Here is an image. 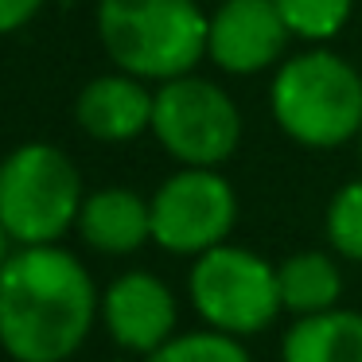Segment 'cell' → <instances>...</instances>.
Segmentation results:
<instances>
[{"mask_svg": "<svg viewBox=\"0 0 362 362\" xmlns=\"http://www.w3.org/2000/svg\"><path fill=\"white\" fill-rule=\"evenodd\" d=\"M98 315V288L74 253L24 245L0 265V346L16 362H66Z\"/></svg>", "mask_w": 362, "mask_h": 362, "instance_id": "obj_1", "label": "cell"}, {"mask_svg": "<svg viewBox=\"0 0 362 362\" xmlns=\"http://www.w3.org/2000/svg\"><path fill=\"white\" fill-rule=\"evenodd\" d=\"M211 20L195 0H98L102 47L125 74L180 78L206 55Z\"/></svg>", "mask_w": 362, "mask_h": 362, "instance_id": "obj_2", "label": "cell"}, {"mask_svg": "<svg viewBox=\"0 0 362 362\" xmlns=\"http://www.w3.org/2000/svg\"><path fill=\"white\" fill-rule=\"evenodd\" d=\"M273 117L308 148H335L362 133V78L335 51H304L273 78Z\"/></svg>", "mask_w": 362, "mask_h": 362, "instance_id": "obj_3", "label": "cell"}, {"mask_svg": "<svg viewBox=\"0 0 362 362\" xmlns=\"http://www.w3.org/2000/svg\"><path fill=\"white\" fill-rule=\"evenodd\" d=\"M82 175L55 144H20L0 160V222L12 242L51 245L78 222Z\"/></svg>", "mask_w": 362, "mask_h": 362, "instance_id": "obj_4", "label": "cell"}, {"mask_svg": "<svg viewBox=\"0 0 362 362\" xmlns=\"http://www.w3.org/2000/svg\"><path fill=\"white\" fill-rule=\"evenodd\" d=\"M152 133L187 168H218L242 141V113L222 86L195 74L168 78L152 102Z\"/></svg>", "mask_w": 362, "mask_h": 362, "instance_id": "obj_5", "label": "cell"}, {"mask_svg": "<svg viewBox=\"0 0 362 362\" xmlns=\"http://www.w3.org/2000/svg\"><path fill=\"white\" fill-rule=\"evenodd\" d=\"M191 300L199 315L226 335H257L284 308L276 269L257 253L226 242L199 253L191 269Z\"/></svg>", "mask_w": 362, "mask_h": 362, "instance_id": "obj_6", "label": "cell"}, {"mask_svg": "<svg viewBox=\"0 0 362 362\" xmlns=\"http://www.w3.org/2000/svg\"><path fill=\"white\" fill-rule=\"evenodd\" d=\"M234 218V187L214 168H183L152 195V242L180 257H199L222 245Z\"/></svg>", "mask_w": 362, "mask_h": 362, "instance_id": "obj_7", "label": "cell"}, {"mask_svg": "<svg viewBox=\"0 0 362 362\" xmlns=\"http://www.w3.org/2000/svg\"><path fill=\"white\" fill-rule=\"evenodd\" d=\"M288 35L292 32L273 0H222L211 16L206 55L226 74H257L281 63Z\"/></svg>", "mask_w": 362, "mask_h": 362, "instance_id": "obj_8", "label": "cell"}, {"mask_svg": "<svg viewBox=\"0 0 362 362\" xmlns=\"http://www.w3.org/2000/svg\"><path fill=\"white\" fill-rule=\"evenodd\" d=\"M105 327L125 351L152 354L175 327V300L152 273H125L105 288Z\"/></svg>", "mask_w": 362, "mask_h": 362, "instance_id": "obj_9", "label": "cell"}, {"mask_svg": "<svg viewBox=\"0 0 362 362\" xmlns=\"http://www.w3.org/2000/svg\"><path fill=\"white\" fill-rule=\"evenodd\" d=\"M152 102L156 90H144L136 74H102L82 86L74 102V121L94 141H133L152 129Z\"/></svg>", "mask_w": 362, "mask_h": 362, "instance_id": "obj_10", "label": "cell"}, {"mask_svg": "<svg viewBox=\"0 0 362 362\" xmlns=\"http://www.w3.org/2000/svg\"><path fill=\"white\" fill-rule=\"evenodd\" d=\"M78 234L90 250L125 257L152 238V203H144L129 187L94 191L90 199H82Z\"/></svg>", "mask_w": 362, "mask_h": 362, "instance_id": "obj_11", "label": "cell"}, {"mask_svg": "<svg viewBox=\"0 0 362 362\" xmlns=\"http://www.w3.org/2000/svg\"><path fill=\"white\" fill-rule=\"evenodd\" d=\"M281 362H362V315L343 308L300 315L281 343Z\"/></svg>", "mask_w": 362, "mask_h": 362, "instance_id": "obj_12", "label": "cell"}, {"mask_svg": "<svg viewBox=\"0 0 362 362\" xmlns=\"http://www.w3.org/2000/svg\"><path fill=\"white\" fill-rule=\"evenodd\" d=\"M276 284H281V304L296 315H315L335 308L339 292H343V276H339L335 261L327 253H296L276 269Z\"/></svg>", "mask_w": 362, "mask_h": 362, "instance_id": "obj_13", "label": "cell"}, {"mask_svg": "<svg viewBox=\"0 0 362 362\" xmlns=\"http://www.w3.org/2000/svg\"><path fill=\"white\" fill-rule=\"evenodd\" d=\"M144 362H250V351L226 331H195V335L168 339Z\"/></svg>", "mask_w": 362, "mask_h": 362, "instance_id": "obj_14", "label": "cell"}, {"mask_svg": "<svg viewBox=\"0 0 362 362\" xmlns=\"http://www.w3.org/2000/svg\"><path fill=\"white\" fill-rule=\"evenodd\" d=\"M273 4L292 35H300V40H331L351 20L354 0H273Z\"/></svg>", "mask_w": 362, "mask_h": 362, "instance_id": "obj_15", "label": "cell"}, {"mask_svg": "<svg viewBox=\"0 0 362 362\" xmlns=\"http://www.w3.org/2000/svg\"><path fill=\"white\" fill-rule=\"evenodd\" d=\"M327 238L343 257L362 261V180L335 191L327 206Z\"/></svg>", "mask_w": 362, "mask_h": 362, "instance_id": "obj_16", "label": "cell"}, {"mask_svg": "<svg viewBox=\"0 0 362 362\" xmlns=\"http://www.w3.org/2000/svg\"><path fill=\"white\" fill-rule=\"evenodd\" d=\"M40 8H43V0H0V35L20 32Z\"/></svg>", "mask_w": 362, "mask_h": 362, "instance_id": "obj_17", "label": "cell"}, {"mask_svg": "<svg viewBox=\"0 0 362 362\" xmlns=\"http://www.w3.org/2000/svg\"><path fill=\"white\" fill-rule=\"evenodd\" d=\"M8 261V230H4V222H0V265Z\"/></svg>", "mask_w": 362, "mask_h": 362, "instance_id": "obj_18", "label": "cell"}, {"mask_svg": "<svg viewBox=\"0 0 362 362\" xmlns=\"http://www.w3.org/2000/svg\"><path fill=\"white\" fill-rule=\"evenodd\" d=\"M358 148H362V133H358Z\"/></svg>", "mask_w": 362, "mask_h": 362, "instance_id": "obj_19", "label": "cell"}]
</instances>
